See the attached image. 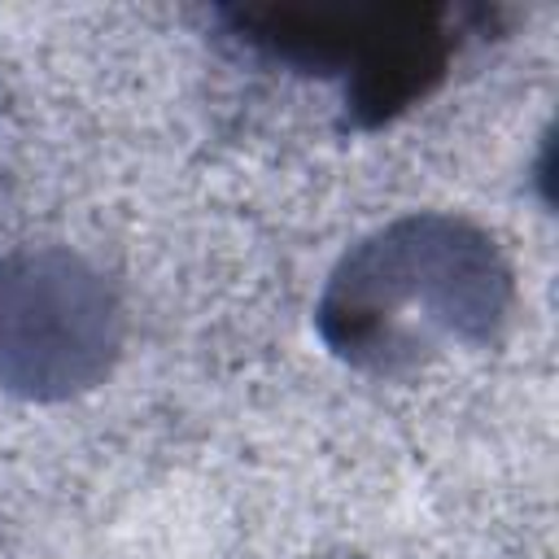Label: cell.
<instances>
[{
  "mask_svg": "<svg viewBox=\"0 0 559 559\" xmlns=\"http://www.w3.org/2000/svg\"><path fill=\"white\" fill-rule=\"evenodd\" d=\"M498 280L480 240L450 223H406L345 258L323 319L345 354L389 362L437 332H463L472 319L493 314Z\"/></svg>",
  "mask_w": 559,
  "mask_h": 559,
  "instance_id": "obj_1",
  "label": "cell"
},
{
  "mask_svg": "<svg viewBox=\"0 0 559 559\" xmlns=\"http://www.w3.org/2000/svg\"><path fill=\"white\" fill-rule=\"evenodd\" d=\"M114 345V306L74 258L39 253L0 266V380L22 393L87 384Z\"/></svg>",
  "mask_w": 559,
  "mask_h": 559,
  "instance_id": "obj_2",
  "label": "cell"
}]
</instances>
